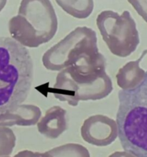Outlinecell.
Wrapping results in <instances>:
<instances>
[{"label": "cell", "mask_w": 147, "mask_h": 157, "mask_svg": "<svg viewBox=\"0 0 147 157\" xmlns=\"http://www.w3.org/2000/svg\"><path fill=\"white\" fill-rule=\"evenodd\" d=\"M106 60L83 62L60 71L48 92L61 102L76 106L80 101L99 100L113 92L112 79L106 72Z\"/></svg>", "instance_id": "1"}, {"label": "cell", "mask_w": 147, "mask_h": 157, "mask_svg": "<svg viewBox=\"0 0 147 157\" xmlns=\"http://www.w3.org/2000/svg\"><path fill=\"white\" fill-rule=\"evenodd\" d=\"M33 80V62L26 47L0 37V113L25 102Z\"/></svg>", "instance_id": "2"}, {"label": "cell", "mask_w": 147, "mask_h": 157, "mask_svg": "<svg viewBox=\"0 0 147 157\" xmlns=\"http://www.w3.org/2000/svg\"><path fill=\"white\" fill-rule=\"evenodd\" d=\"M116 113L118 137L126 152L147 157V71L142 83L118 94Z\"/></svg>", "instance_id": "3"}, {"label": "cell", "mask_w": 147, "mask_h": 157, "mask_svg": "<svg viewBox=\"0 0 147 157\" xmlns=\"http://www.w3.org/2000/svg\"><path fill=\"white\" fill-rule=\"evenodd\" d=\"M57 29L58 19L50 0H22L18 15L9 21L12 39L28 48L48 43Z\"/></svg>", "instance_id": "4"}, {"label": "cell", "mask_w": 147, "mask_h": 157, "mask_svg": "<svg viewBox=\"0 0 147 157\" xmlns=\"http://www.w3.org/2000/svg\"><path fill=\"white\" fill-rule=\"evenodd\" d=\"M102 56L103 55L99 51L95 30L79 26L49 48L42 56V62L48 70L61 71L81 62Z\"/></svg>", "instance_id": "5"}, {"label": "cell", "mask_w": 147, "mask_h": 157, "mask_svg": "<svg viewBox=\"0 0 147 157\" xmlns=\"http://www.w3.org/2000/svg\"><path fill=\"white\" fill-rule=\"evenodd\" d=\"M96 25L109 50L116 56H129L140 43L136 22L127 10L121 15L112 10L103 11L97 16Z\"/></svg>", "instance_id": "6"}, {"label": "cell", "mask_w": 147, "mask_h": 157, "mask_svg": "<svg viewBox=\"0 0 147 157\" xmlns=\"http://www.w3.org/2000/svg\"><path fill=\"white\" fill-rule=\"evenodd\" d=\"M81 136L85 142L95 146H107L118 137L116 121L103 115H94L84 120Z\"/></svg>", "instance_id": "7"}, {"label": "cell", "mask_w": 147, "mask_h": 157, "mask_svg": "<svg viewBox=\"0 0 147 157\" xmlns=\"http://www.w3.org/2000/svg\"><path fill=\"white\" fill-rule=\"evenodd\" d=\"M38 131L46 138L55 140L68 129L67 111L60 105L46 110L37 123Z\"/></svg>", "instance_id": "8"}, {"label": "cell", "mask_w": 147, "mask_h": 157, "mask_svg": "<svg viewBox=\"0 0 147 157\" xmlns=\"http://www.w3.org/2000/svg\"><path fill=\"white\" fill-rule=\"evenodd\" d=\"M42 111L37 105L20 104L15 108L0 113V126H32L38 123Z\"/></svg>", "instance_id": "9"}, {"label": "cell", "mask_w": 147, "mask_h": 157, "mask_svg": "<svg viewBox=\"0 0 147 157\" xmlns=\"http://www.w3.org/2000/svg\"><path fill=\"white\" fill-rule=\"evenodd\" d=\"M147 54V49L142 52L137 60L128 62L120 68L116 75V82L122 90H130L139 86L145 76V71L139 66V63Z\"/></svg>", "instance_id": "10"}, {"label": "cell", "mask_w": 147, "mask_h": 157, "mask_svg": "<svg viewBox=\"0 0 147 157\" xmlns=\"http://www.w3.org/2000/svg\"><path fill=\"white\" fill-rule=\"evenodd\" d=\"M63 11L75 19H84L92 14L93 0H56Z\"/></svg>", "instance_id": "11"}, {"label": "cell", "mask_w": 147, "mask_h": 157, "mask_svg": "<svg viewBox=\"0 0 147 157\" xmlns=\"http://www.w3.org/2000/svg\"><path fill=\"white\" fill-rule=\"evenodd\" d=\"M48 152L52 157H90L89 150L78 143H66Z\"/></svg>", "instance_id": "12"}, {"label": "cell", "mask_w": 147, "mask_h": 157, "mask_svg": "<svg viewBox=\"0 0 147 157\" xmlns=\"http://www.w3.org/2000/svg\"><path fill=\"white\" fill-rule=\"evenodd\" d=\"M16 137L13 129L0 126V157L11 155L16 146Z\"/></svg>", "instance_id": "13"}, {"label": "cell", "mask_w": 147, "mask_h": 157, "mask_svg": "<svg viewBox=\"0 0 147 157\" xmlns=\"http://www.w3.org/2000/svg\"><path fill=\"white\" fill-rule=\"evenodd\" d=\"M136 13L147 22V0H127Z\"/></svg>", "instance_id": "14"}, {"label": "cell", "mask_w": 147, "mask_h": 157, "mask_svg": "<svg viewBox=\"0 0 147 157\" xmlns=\"http://www.w3.org/2000/svg\"><path fill=\"white\" fill-rule=\"evenodd\" d=\"M13 157H52L48 151L45 152H33L30 150H22L18 152Z\"/></svg>", "instance_id": "15"}, {"label": "cell", "mask_w": 147, "mask_h": 157, "mask_svg": "<svg viewBox=\"0 0 147 157\" xmlns=\"http://www.w3.org/2000/svg\"><path fill=\"white\" fill-rule=\"evenodd\" d=\"M108 157H138L130 152H126V151H118V152H114L111 155H109Z\"/></svg>", "instance_id": "16"}, {"label": "cell", "mask_w": 147, "mask_h": 157, "mask_svg": "<svg viewBox=\"0 0 147 157\" xmlns=\"http://www.w3.org/2000/svg\"><path fill=\"white\" fill-rule=\"evenodd\" d=\"M7 2V0H0V13L4 9V7L6 6Z\"/></svg>", "instance_id": "17"}, {"label": "cell", "mask_w": 147, "mask_h": 157, "mask_svg": "<svg viewBox=\"0 0 147 157\" xmlns=\"http://www.w3.org/2000/svg\"><path fill=\"white\" fill-rule=\"evenodd\" d=\"M1 157H10V155H8V156H1Z\"/></svg>", "instance_id": "18"}]
</instances>
